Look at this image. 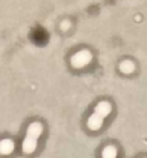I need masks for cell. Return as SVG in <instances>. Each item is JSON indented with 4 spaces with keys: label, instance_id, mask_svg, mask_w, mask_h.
Masks as SVG:
<instances>
[{
    "label": "cell",
    "instance_id": "obj_1",
    "mask_svg": "<svg viewBox=\"0 0 147 158\" xmlns=\"http://www.w3.org/2000/svg\"><path fill=\"white\" fill-rule=\"evenodd\" d=\"M92 61V54L88 49H81L78 52H75L71 58V63L74 68H84L86 64H89Z\"/></svg>",
    "mask_w": 147,
    "mask_h": 158
},
{
    "label": "cell",
    "instance_id": "obj_2",
    "mask_svg": "<svg viewBox=\"0 0 147 158\" xmlns=\"http://www.w3.org/2000/svg\"><path fill=\"white\" fill-rule=\"evenodd\" d=\"M43 134V124L39 123V121H32L29 126H28V131H26V135L28 137H32V138H37Z\"/></svg>",
    "mask_w": 147,
    "mask_h": 158
},
{
    "label": "cell",
    "instance_id": "obj_3",
    "mask_svg": "<svg viewBox=\"0 0 147 158\" xmlns=\"http://www.w3.org/2000/svg\"><path fill=\"white\" fill-rule=\"evenodd\" d=\"M22 149L25 154H32L35 149H37V138H32V137H28L23 140V144H22Z\"/></svg>",
    "mask_w": 147,
    "mask_h": 158
},
{
    "label": "cell",
    "instance_id": "obj_4",
    "mask_svg": "<svg viewBox=\"0 0 147 158\" xmlns=\"http://www.w3.org/2000/svg\"><path fill=\"white\" fill-rule=\"evenodd\" d=\"M14 148H15V144H14L12 140H9V138L0 140V154H2V155H9V154H12V152H14Z\"/></svg>",
    "mask_w": 147,
    "mask_h": 158
},
{
    "label": "cell",
    "instance_id": "obj_5",
    "mask_svg": "<svg viewBox=\"0 0 147 158\" xmlns=\"http://www.w3.org/2000/svg\"><path fill=\"white\" fill-rule=\"evenodd\" d=\"M88 126H89V129H92V131H98V129L103 126V117L98 115L97 112H94V114L88 118Z\"/></svg>",
    "mask_w": 147,
    "mask_h": 158
},
{
    "label": "cell",
    "instance_id": "obj_6",
    "mask_svg": "<svg viewBox=\"0 0 147 158\" xmlns=\"http://www.w3.org/2000/svg\"><path fill=\"white\" fill-rule=\"evenodd\" d=\"M110 110H112V106H110L109 102H100V103L95 106V112H97L98 115H101L103 118L107 117V115L110 114Z\"/></svg>",
    "mask_w": 147,
    "mask_h": 158
},
{
    "label": "cell",
    "instance_id": "obj_7",
    "mask_svg": "<svg viewBox=\"0 0 147 158\" xmlns=\"http://www.w3.org/2000/svg\"><path fill=\"white\" fill-rule=\"evenodd\" d=\"M116 155H118V151H116V148L112 146V144L106 146V148L103 149V152H101V158H116Z\"/></svg>",
    "mask_w": 147,
    "mask_h": 158
},
{
    "label": "cell",
    "instance_id": "obj_8",
    "mask_svg": "<svg viewBox=\"0 0 147 158\" xmlns=\"http://www.w3.org/2000/svg\"><path fill=\"white\" fill-rule=\"evenodd\" d=\"M120 71L124 72V74H130V72H133V71H135V64H133V61H130V60H123V61L120 63Z\"/></svg>",
    "mask_w": 147,
    "mask_h": 158
},
{
    "label": "cell",
    "instance_id": "obj_9",
    "mask_svg": "<svg viewBox=\"0 0 147 158\" xmlns=\"http://www.w3.org/2000/svg\"><path fill=\"white\" fill-rule=\"evenodd\" d=\"M67 28H69V22H63V23H61V29H64V31H66Z\"/></svg>",
    "mask_w": 147,
    "mask_h": 158
}]
</instances>
